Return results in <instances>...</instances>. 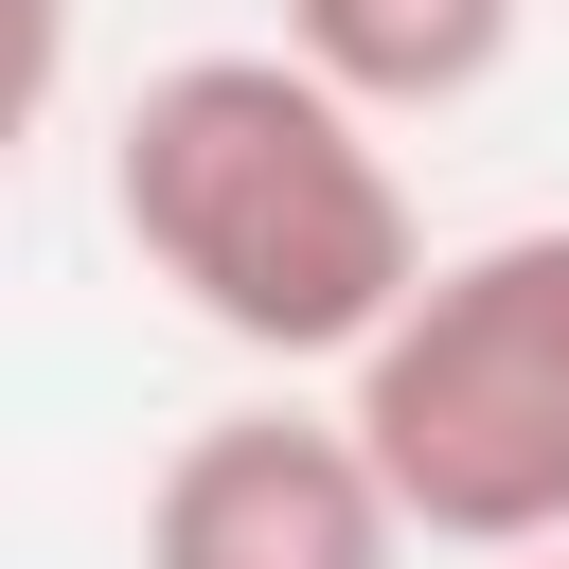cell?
I'll list each match as a JSON object with an SVG mask.
<instances>
[{"label":"cell","instance_id":"6da1fadb","mask_svg":"<svg viewBox=\"0 0 569 569\" xmlns=\"http://www.w3.org/2000/svg\"><path fill=\"white\" fill-rule=\"evenodd\" d=\"M107 213L178 284V320H213L231 356H284V373H356L427 302V213H409L373 107H338L302 53L142 71L107 124Z\"/></svg>","mask_w":569,"mask_h":569},{"label":"cell","instance_id":"7a4b0ae2","mask_svg":"<svg viewBox=\"0 0 569 569\" xmlns=\"http://www.w3.org/2000/svg\"><path fill=\"white\" fill-rule=\"evenodd\" d=\"M373 480L409 498L427 551H569V231H498L427 267V302L338 373Z\"/></svg>","mask_w":569,"mask_h":569},{"label":"cell","instance_id":"3957f363","mask_svg":"<svg viewBox=\"0 0 569 569\" xmlns=\"http://www.w3.org/2000/svg\"><path fill=\"white\" fill-rule=\"evenodd\" d=\"M142 569H409V498L356 409H213L142 480Z\"/></svg>","mask_w":569,"mask_h":569},{"label":"cell","instance_id":"277c9868","mask_svg":"<svg viewBox=\"0 0 569 569\" xmlns=\"http://www.w3.org/2000/svg\"><path fill=\"white\" fill-rule=\"evenodd\" d=\"M516 18H533V0H284V36H267V53H302L338 107L409 124V107L498 89V71H516Z\"/></svg>","mask_w":569,"mask_h":569},{"label":"cell","instance_id":"5b68a950","mask_svg":"<svg viewBox=\"0 0 569 569\" xmlns=\"http://www.w3.org/2000/svg\"><path fill=\"white\" fill-rule=\"evenodd\" d=\"M533 569H569V551H533Z\"/></svg>","mask_w":569,"mask_h":569}]
</instances>
